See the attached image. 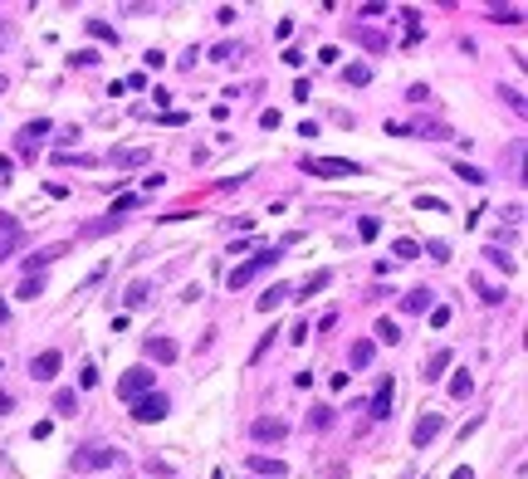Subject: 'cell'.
Instances as JSON below:
<instances>
[{
    "instance_id": "obj_38",
    "label": "cell",
    "mask_w": 528,
    "mask_h": 479,
    "mask_svg": "<svg viewBox=\"0 0 528 479\" xmlns=\"http://www.w3.org/2000/svg\"><path fill=\"white\" fill-rule=\"evenodd\" d=\"M420 254H431V259H440V264H445V259H450V245H445V240H431Z\"/></svg>"
},
{
    "instance_id": "obj_6",
    "label": "cell",
    "mask_w": 528,
    "mask_h": 479,
    "mask_svg": "<svg viewBox=\"0 0 528 479\" xmlns=\"http://www.w3.org/2000/svg\"><path fill=\"white\" fill-rule=\"evenodd\" d=\"M147 391H152V371H147V367L123 371V382H118V396H123V401H137V396H147Z\"/></svg>"
},
{
    "instance_id": "obj_29",
    "label": "cell",
    "mask_w": 528,
    "mask_h": 479,
    "mask_svg": "<svg viewBox=\"0 0 528 479\" xmlns=\"http://www.w3.org/2000/svg\"><path fill=\"white\" fill-rule=\"evenodd\" d=\"M372 333H377V343H387V347H392V343H401V328L392 323V318H382V323H377Z\"/></svg>"
},
{
    "instance_id": "obj_17",
    "label": "cell",
    "mask_w": 528,
    "mask_h": 479,
    "mask_svg": "<svg viewBox=\"0 0 528 479\" xmlns=\"http://www.w3.org/2000/svg\"><path fill=\"white\" fill-rule=\"evenodd\" d=\"M392 396H396V387H392V377L377 387V396H372V411H367V416H372V420H387L392 416Z\"/></svg>"
},
{
    "instance_id": "obj_12",
    "label": "cell",
    "mask_w": 528,
    "mask_h": 479,
    "mask_svg": "<svg viewBox=\"0 0 528 479\" xmlns=\"http://www.w3.org/2000/svg\"><path fill=\"white\" fill-rule=\"evenodd\" d=\"M250 436H254V440H284V436H289V425H284L279 416H259V420L250 425Z\"/></svg>"
},
{
    "instance_id": "obj_36",
    "label": "cell",
    "mask_w": 528,
    "mask_h": 479,
    "mask_svg": "<svg viewBox=\"0 0 528 479\" xmlns=\"http://www.w3.org/2000/svg\"><path fill=\"white\" fill-rule=\"evenodd\" d=\"M377 230H382L377 216H362V221H357V235H362V240H377Z\"/></svg>"
},
{
    "instance_id": "obj_33",
    "label": "cell",
    "mask_w": 528,
    "mask_h": 479,
    "mask_svg": "<svg viewBox=\"0 0 528 479\" xmlns=\"http://www.w3.org/2000/svg\"><path fill=\"white\" fill-rule=\"evenodd\" d=\"M137 205H142V196H118V201H113V210H108V216H118V221H123V216H128V210H137Z\"/></svg>"
},
{
    "instance_id": "obj_21",
    "label": "cell",
    "mask_w": 528,
    "mask_h": 479,
    "mask_svg": "<svg viewBox=\"0 0 528 479\" xmlns=\"http://www.w3.org/2000/svg\"><path fill=\"white\" fill-rule=\"evenodd\" d=\"M240 54H245V44H240V39H230V44H216V49H210V59L225 64V69H235V64H240Z\"/></svg>"
},
{
    "instance_id": "obj_13",
    "label": "cell",
    "mask_w": 528,
    "mask_h": 479,
    "mask_svg": "<svg viewBox=\"0 0 528 479\" xmlns=\"http://www.w3.org/2000/svg\"><path fill=\"white\" fill-rule=\"evenodd\" d=\"M372 357H377V343H372V338H357V343L347 347V367H352V371L372 367Z\"/></svg>"
},
{
    "instance_id": "obj_42",
    "label": "cell",
    "mask_w": 528,
    "mask_h": 479,
    "mask_svg": "<svg viewBox=\"0 0 528 479\" xmlns=\"http://www.w3.org/2000/svg\"><path fill=\"white\" fill-rule=\"evenodd\" d=\"M450 323V308H431V328H445Z\"/></svg>"
},
{
    "instance_id": "obj_30",
    "label": "cell",
    "mask_w": 528,
    "mask_h": 479,
    "mask_svg": "<svg viewBox=\"0 0 528 479\" xmlns=\"http://www.w3.org/2000/svg\"><path fill=\"white\" fill-rule=\"evenodd\" d=\"M147 298H152V284H147V279H137V284L128 289V308H142Z\"/></svg>"
},
{
    "instance_id": "obj_46",
    "label": "cell",
    "mask_w": 528,
    "mask_h": 479,
    "mask_svg": "<svg viewBox=\"0 0 528 479\" xmlns=\"http://www.w3.org/2000/svg\"><path fill=\"white\" fill-rule=\"evenodd\" d=\"M6 318H10V308H6V298H0V323H6Z\"/></svg>"
},
{
    "instance_id": "obj_19",
    "label": "cell",
    "mask_w": 528,
    "mask_h": 479,
    "mask_svg": "<svg viewBox=\"0 0 528 479\" xmlns=\"http://www.w3.org/2000/svg\"><path fill=\"white\" fill-rule=\"evenodd\" d=\"M250 474H270V479H284L289 465L284 460H270V455H250Z\"/></svg>"
},
{
    "instance_id": "obj_4",
    "label": "cell",
    "mask_w": 528,
    "mask_h": 479,
    "mask_svg": "<svg viewBox=\"0 0 528 479\" xmlns=\"http://www.w3.org/2000/svg\"><path fill=\"white\" fill-rule=\"evenodd\" d=\"M20 245H25V230H20V221L10 216V210H0V264H6L10 254H20Z\"/></svg>"
},
{
    "instance_id": "obj_28",
    "label": "cell",
    "mask_w": 528,
    "mask_h": 479,
    "mask_svg": "<svg viewBox=\"0 0 528 479\" xmlns=\"http://www.w3.org/2000/svg\"><path fill=\"white\" fill-rule=\"evenodd\" d=\"M343 79H347L352 88H362V83H372V69H367V64H347V69H343Z\"/></svg>"
},
{
    "instance_id": "obj_27",
    "label": "cell",
    "mask_w": 528,
    "mask_h": 479,
    "mask_svg": "<svg viewBox=\"0 0 528 479\" xmlns=\"http://www.w3.org/2000/svg\"><path fill=\"white\" fill-rule=\"evenodd\" d=\"M455 176H460V181H469V186H485V181H489L480 167H469V162H455Z\"/></svg>"
},
{
    "instance_id": "obj_41",
    "label": "cell",
    "mask_w": 528,
    "mask_h": 479,
    "mask_svg": "<svg viewBox=\"0 0 528 479\" xmlns=\"http://www.w3.org/2000/svg\"><path fill=\"white\" fill-rule=\"evenodd\" d=\"M74 64H79V69H93V64H98V54H93V49H79Z\"/></svg>"
},
{
    "instance_id": "obj_39",
    "label": "cell",
    "mask_w": 528,
    "mask_h": 479,
    "mask_svg": "<svg viewBox=\"0 0 528 479\" xmlns=\"http://www.w3.org/2000/svg\"><path fill=\"white\" fill-rule=\"evenodd\" d=\"M494 20H504V25H518V20H523V10H518V6H509V10H504V6H494Z\"/></svg>"
},
{
    "instance_id": "obj_20",
    "label": "cell",
    "mask_w": 528,
    "mask_h": 479,
    "mask_svg": "<svg viewBox=\"0 0 528 479\" xmlns=\"http://www.w3.org/2000/svg\"><path fill=\"white\" fill-rule=\"evenodd\" d=\"M401 308H406V313H431V308H436V294H431V289H411V294L401 298Z\"/></svg>"
},
{
    "instance_id": "obj_35",
    "label": "cell",
    "mask_w": 528,
    "mask_h": 479,
    "mask_svg": "<svg viewBox=\"0 0 528 479\" xmlns=\"http://www.w3.org/2000/svg\"><path fill=\"white\" fill-rule=\"evenodd\" d=\"M392 254H396V259H420V245H416V240H396Z\"/></svg>"
},
{
    "instance_id": "obj_45",
    "label": "cell",
    "mask_w": 528,
    "mask_h": 479,
    "mask_svg": "<svg viewBox=\"0 0 528 479\" xmlns=\"http://www.w3.org/2000/svg\"><path fill=\"white\" fill-rule=\"evenodd\" d=\"M10 406H15V401H10V396H6V391H0V416H6V411H10Z\"/></svg>"
},
{
    "instance_id": "obj_47",
    "label": "cell",
    "mask_w": 528,
    "mask_h": 479,
    "mask_svg": "<svg viewBox=\"0 0 528 479\" xmlns=\"http://www.w3.org/2000/svg\"><path fill=\"white\" fill-rule=\"evenodd\" d=\"M0 93H6V74H0Z\"/></svg>"
},
{
    "instance_id": "obj_11",
    "label": "cell",
    "mask_w": 528,
    "mask_h": 479,
    "mask_svg": "<svg viewBox=\"0 0 528 479\" xmlns=\"http://www.w3.org/2000/svg\"><path fill=\"white\" fill-rule=\"evenodd\" d=\"M69 254V245H44V249H34L30 259H25V274H44V264H54V259H64Z\"/></svg>"
},
{
    "instance_id": "obj_9",
    "label": "cell",
    "mask_w": 528,
    "mask_h": 479,
    "mask_svg": "<svg viewBox=\"0 0 528 479\" xmlns=\"http://www.w3.org/2000/svg\"><path fill=\"white\" fill-rule=\"evenodd\" d=\"M59 367H64V357L49 347V352L30 357V377H34V382H54V377H59Z\"/></svg>"
},
{
    "instance_id": "obj_32",
    "label": "cell",
    "mask_w": 528,
    "mask_h": 479,
    "mask_svg": "<svg viewBox=\"0 0 528 479\" xmlns=\"http://www.w3.org/2000/svg\"><path fill=\"white\" fill-rule=\"evenodd\" d=\"M469 391H474V382H469V371H460V377H450V396H455V401H465Z\"/></svg>"
},
{
    "instance_id": "obj_8",
    "label": "cell",
    "mask_w": 528,
    "mask_h": 479,
    "mask_svg": "<svg viewBox=\"0 0 528 479\" xmlns=\"http://www.w3.org/2000/svg\"><path fill=\"white\" fill-rule=\"evenodd\" d=\"M440 431H445V416H440V411H431V416H420V420L411 425V440H416L420 450H426V445H431Z\"/></svg>"
},
{
    "instance_id": "obj_3",
    "label": "cell",
    "mask_w": 528,
    "mask_h": 479,
    "mask_svg": "<svg viewBox=\"0 0 528 479\" xmlns=\"http://www.w3.org/2000/svg\"><path fill=\"white\" fill-rule=\"evenodd\" d=\"M279 259H284L279 249H259V254H250L245 264H235V269H230V289H245V284H254L264 269H274Z\"/></svg>"
},
{
    "instance_id": "obj_34",
    "label": "cell",
    "mask_w": 528,
    "mask_h": 479,
    "mask_svg": "<svg viewBox=\"0 0 528 479\" xmlns=\"http://www.w3.org/2000/svg\"><path fill=\"white\" fill-rule=\"evenodd\" d=\"M313 431H328V425H333V406H313Z\"/></svg>"
},
{
    "instance_id": "obj_24",
    "label": "cell",
    "mask_w": 528,
    "mask_h": 479,
    "mask_svg": "<svg viewBox=\"0 0 528 479\" xmlns=\"http://www.w3.org/2000/svg\"><path fill=\"white\" fill-rule=\"evenodd\" d=\"M15 294H20V298H30V303H34V298H39V294H44V274H25V279H20V289H15Z\"/></svg>"
},
{
    "instance_id": "obj_1",
    "label": "cell",
    "mask_w": 528,
    "mask_h": 479,
    "mask_svg": "<svg viewBox=\"0 0 528 479\" xmlns=\"http://www.w3.org/2000/svg\"><path fill=\"white\" fill-rule=\"evenodd\" d=\"M123 460V450H113V445H103V440H88V445H79L74 450V474H98V469H108V465H118Z\"/></svg>"
},
{
    "instance_id": "obj_15",
    "label": "cell",
    "mask_w": 528,
    "mask_h": 479,
    "mask_svg": "<svg viewBox=\"0 0 528 479\" xmlns=\"http://www.w3.org/2000/svg\"><path fill=\"white\" fill-rule=\"evenodd\" d=\"M147 357L152 362H176L181 347H176V338H147Z\"/></svg>"
},
{
    "instance_id": "obj_14",
    "label": "cell",
    "mask_w": 528,
    "mask_h": 479,
    "mask_svg": "<svg viewBox=\"0 0 528 479\" xmlns=\"http://www.w3.org/2000/svg\"><path fill=\"white\" fill-rule=\"evenodd\" d=\"M450 362H455V352H450V347H436V352L426 357V371H420V377H426V382H440Z\"/></svg>"
},
{
    "instance_id": "obj_22",
    "label": "cell",
    "mask_w": 528,
    "mask_h": 479,
    "mask_svg": "<svg viewBox=\"0 0 528 479\" xmlns=\"http://www.w3.org/2000/svg\"><path fill=\"white\" fill-rule=\"evenodd\" d=\"M147 162H152L147 147H123V152H113V167H147Z\"/></svg>"
},
{
    "instance_id": "obj_10",
    "label": "cell",
    "mask_w": 528,
    "mask_h": 479,
    "mask_svg": "<svg viewBox=\"0 0 528 479\" xmlns=\"http://www.w3.org/2000/svg\"><path fill=\"white\" fill-rule=\"evenodd\" d=\"M347 39L362 44V49H372V54H382V49H387V34L372 30V25H347Z\"/></svg>"
},
{
    "instance_id": "obj_2",
    "label": "cell",
    "mask_w": 528,
    "mask_h": 479,
    "mask_svg": "<svg viewBox=\"0 0 528 479\" xmlns=\"http://www.w3.org/2000/svg\"><path fill=\"white\" fill-rule=\"evenodd\" d=\"M303 172L308 176L343 181V176H362V162H347V156H303Z\"/></svg>"
},
{
    "instance_id": "obj_26",
    "label": "cell",
    "mask_w": 528,
    "mask_h": 479,
    "mask_svg": "<svg viewBox=\"0 0 528 479\" xmlns=\"http://www.w3.org/2000/svg\"><path fill=\"white\" fill-rule=\"evenodd\" d=\"M83 25H88V34H93V39H103V44H118V30H113V25H103V20H83Z\"/></svg>"
},
{
    "instance_id": "obj_43",
    "label": "cell",
    "mask_w": 528,
    "mask_h": 479,
    "mask_svg": "<svg viewBox=\"0 0 528 479\" xmlns=\"http://www.w3.org/2000/svg\"><path fill=\"white\" fill-rule=\"evenodd\" d=\"M416 205H420V210H445V201H440V196H420Z\"/></svg>"
},
{
    "instance_id": "obj_7",
    "label": "cell",
    "mask_w": 528,
    "mask_h": 479,
    "mask_svg": "<svg viewBox=\"0 0 528 479\" xmlns=\"http://www.w3.org/2000/svg\"><path fill=\"white\" fill-rule=\"evenodd\" d=\"M49 128H54L49 118H34V123H25V128H20V137H15V152H20V156H34V152H39V137H44Z\"/></svg>"
},
{
    "instance_id": "obj_40",
    "label": "cell",
    "mask_w": 528,
    "mask_h": 479,
    "mask_svg": "<svg viewBox=\"0 0 528 479\" xmlns=\"http://www.w3.org/2000/svg\"><path fill=\"white\" fill-rule=\"evenodd\" d=\"M499 98L509 103V108H514V113H523V93H518V88H499Z\"/></svg>"
},
{
    "instance_id": "obj_18",
    "label": "cell",
    "mask_w": 528,
    "mask_h": 479,
    "mask_svg": "<svg viewBox=\"0 0 528 479\" xmlns=\"http://www.w3.org/2000/svg\"><path fill=\"white\" fill-rule=\"evenodd\" d=\"M289 298H294V289H289V284H270V289L259 294V313H274V308H279V303H289Z\"/></svg>"
},
{
    "instance_id": "obj_5",
    "label": "cell",
    "mask_w": 528,
    "mask_h": 479,
    "mask_svg": "<svg viewBox=\"0 0 528 479\" xmlns=\"http://www.w3.org/2000/svg\"><path fill=\"white\" fill-rule=\"evenodd\" d=\"M167 411H172V401H167L162 391H147V396H137V401H132V420H142V425L162 420Z\"/></svg>"
},
{
    "instance_id": "obj_23",
    "label": "cell",
    "mask_w": 528,
    "mask_h": 479,
    "mask_svg": "<svg viewBox=\"0 0 528 479\" xmlns=\"http://www.w3.org/2000/svg\"><path fill=\"white\" fill-rule=\"evenodd\" d=\"M333 284V269H318V274H308L303 279V289H294V298H308V294H323Z\"/></svg>"
},
{
    "instance_id": "obj_44",
    "label": "cell",
    "mask_w": 528,
    "mask_h": 479,
    "mask_svg": "<svg viewBox=\"0 0 528 479\" xmlns=\"http://www.w3.org/2000/svg\"><path fill=\"white\" fill-rule=\"evenodd\" d=\"M450 479H474V469H465V465H460V469H455Z\"/></svg>"
},
{
    "instance_id": "obj_37",
    "label": "cell",
    "mask_w": 528,
    "mask_h": 479,
    "mask_svg": "<svg viewBox=\"0 0 528 479\" xmlns=\"http://www.w3.org/2000/svg\"><path fill=\"white\" fill-rule=\"evenodd\" d=\"M485 254H489V264H499V269H514V254H509V249H499V245H489Z\"/></svg>"
},
{
    "instance_id": "obj_25",
    "label": "cell",
    "mask_w": 528,
    "mask_h": 479,
    "mask_svg": "<svg viewBox=\"0 0 528 479\" xmlns=\"http://www.w3.org/2000/svg\"><path fill=\"white\" fill-rule=\"evenodd\" d=\"M54 411H59V416H74V411H79V391H69V387L54 391Z\"/></svg>"
},
{
    "instance_id": "obj_16",
    "label": "cell",
    "mask_w": 528,
    "mask_h": 479,
    "mask_svg": "<svg viewBox=\"0 0 528 479\" xmlns=\"http://www.w3.org/2000/svg\"><path fill=\"white\" fill-rule=\"evenodd\" d=\"M113 230H123V221H118V216H98V221L79 225V240H98V235H113Z\"/></svg>"
},
{
    "instance_id": "obj_31",
    "label": "cell",
    "mask_w": 528,
    "mask_h": 479,
    "mask_svg": "<svg viewBox=\"0 0 528 479\" xmlns=\"http://www.w3.org/2000/svg\"><path fill=\"white\" fill-rule=\"evenodd\" d=\"M474 289H480V298H485V303H504V289H499V284H489V279H474Z\"/></svg>"
}]
</instances>
